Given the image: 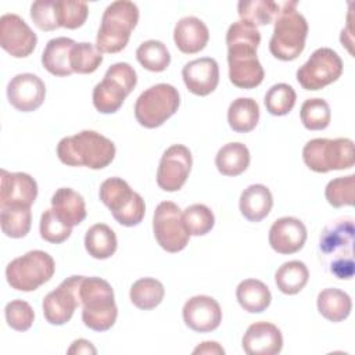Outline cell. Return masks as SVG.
Here are the masks:
<instances>
[{"mask_svg":"<svg viewBox=\"0 0 355 355\" xmlns=\"http://www.w3.org/2000/svg\"><path fill=\"white\" fill-rule=\"evenodd\" d=\"M261 33L247 21L233 22L226 32L229 79L240 89H254L263 80L265 72L257 57Z\"/></svg>","mask_w":355,"mask_h":355,"instance_id":"6da1fadb","label":"cell"},{"mask_svg":"<svg viewBox=\"0 0 355 355\" xmlns=\"http://www.w3.org/2000/svg\"><path fill=\"white\" fill-rule=\"evenodd\" d=\"M354 220L340 218L324 226L319 239L320 258L329 273L341 280L354 276Z\"/></svg>","mask_w":355,"mask_h":355,"instance_id":"7a4b0ae2","label":"cell"},{"mask_svg":"<svg viewBox=\"0 0 355 355\" xmlns=\"http://www.w3.org/2000/svg\"><path fill=\"white\" fill-rule=\"evenodd\" d=\"M115 144L94 130H82L62 137L57 144L58 159L68 166L103 169L115 157Z\"/></svg>","mask_w":355,"mask_h":355,"instance_id":"3957f363","label":"cell"},{"mask_svg":"<svg viewBox=\"0 0 355 355\" xmlns=\"http://www.w3.org/2000/svg\"><path fill=\"white\" fill-rule=\"evenodd\" d=\"M297 1H284L275 18L269 50L273 57L282 61L295 60L305 47L308 22L305 17L297 11Z\"/></svg>","mask_w":355,"mask_h":355,"instance_id":"277c9868","label":"cell"},{"mask_svg":"<svg viewBox=\"0 0 355 355\" xmlns=\"http://www.w3.org/2000/svg\"><path fill=\"white\" fill-rule=\"evenodd\" d=\"M82 320L86 327L94 331H107L118 316L111 284L101 277H83L80 284Z\"/></svg>","mask_w":355,"mask_h":355,"instance_id":"5b68a950","label":"cell"},{"mask_svg":"<svg viewBox=\"0 0 355 355\" xmlns=\"http://www.w3.org/2000/svg\"><path fill=\"white\" fill-rule=\"evenodd\" d=\"M139 8L133 1L118 0L111 3L103 17L96 37V47L101 53L114 54L123 50L130 33L137 25Z\"/></svg>","mask_w":355,"mask_h":355,"instance_id":"8992f818","label":"cell"},{"mask_svg":"<svg viewBox=\"0 0 355 355\" xmlns=\"http://www.w3.org/2000/svg\"><path fill=\"white\" fill-rule=\"evenodd\" d=\"M302 159L318 173L349 169L355 164L354 141L347 137L312 139L302 148Z\"/></svg>","mask_w":355,"mask_h":355,"instance_id":"52a82bcc","label":"cell"},{"mask_svg":"<svg viewBox=\"0 0 355 355\" xmlns=\"http://www.w3.org/2000/svg\"><path fill=\"white\" fill-rule=\"evenodd\" d=\"M137 75L133 67L128 62L112 64L103 80L93 89V105L101 114L116 112L128 94L135 89Z\"/></svg>","mask_w":355,"mask_h":355,"instance_id":"ba28073f","label":"cell"},{"mask_svg":"<svg viewBox=\"0 0 355 355\" xmlns=\"http://www.w3.org/2000/svg\"><path fill=\"white\" fill-rule=\"evenodd\" d=\"M100 200L122 226H136L144 218V200L121 178H108L101 183Z\"/></svg>","mask_w":355,"mask_h":355,"instance_id":"9c48e42d","label":"cell"},{"mask_svg":"<svg viewBox=\"0 0 355 355\" xmlns=\"http://www.w3.org/2000/svg\"><path fill=\"white\" fill-rule=\"evenodd\" d=\"M55 270L51 255L42 250H33L12 259L6 268V279L11 288L33 291L47 283Z\"/></svg>","mask_w":355,"mask_h":355,"instance_id":"30bf717a","label":"cell"},{"mask_svg":"<svg viewBox=\"0 0 355 355\" xmlns=\"http://www.w3.org/2000/svg\"><path fill=\"white\" fill-rule=\"evenodd\" d=\"M180 96L175 86L168 83H157L146 89L136 100L135 116L137 122L154 129L169 119L179 108Z\"/></svg>","mask_w":355,"mask_h":355,"instance_id":"8fae6325","label":"cell"},{"mask_svg":"<svg viewBox=\"0 0 355 355\" xmlns=\"http://www.w3.org/2000/svg\"><path fill=\"white\" fill-rule=\"evenodd\" d=\"M153 232L157 243L166 252H179L189 244L190 234L183 220V212L172 201H162L157 205L153 216Z\"/></svg>","mask_w":355,"mask_h":355,"instance_id":"7c38bea8","label":"cell"},{"mask_svg":"<svg viewBox=\"0 0 355 355\" xmlns=\"http://www.w3.org/2000/svg\"><path fill=\"white\" fill-rule=\"evenodd\" d=\"M343 73V61L330 47L315 50L297 71V80L305 90H320Z\"/></svg>","mask_w":355,"mask_h":355,"instance_id":"4fadbf2b","label":"cell"},{"mask_svg":"<svg viewBox=\"0 0 355 355\" xmlns=\"http://www.w3.org/2000/svg\"><path fill=\"white\" fill-rule=\"evenodd\" d=\"M85 276H71L50 291L42 304L44 319L54 326L65 324L71 320L75 309L80 305V284Z\"/></svg>","mask_w":355,"mask_h":355,"instance_id":"5bb4252c","label":"cell"},{"mask_svg":"<svg viewBox=\"0 0 355 355\" xmlns=\"http://www.w3.org/2000/svg\"><path fill=\"white\" fill-rule=\"evenodd\" d=\"M193 158L190 150L183 144L168 147L159 161L157 171V184L164 191H178L186 183Z\"/></svg>","mask_w":355,"mask_h":355,"instance_id":"9a60e30c","label":"cell"},{"mask_svg":"<svg viewBox=\"0 0 355 355\" xmlns=\"http://www.w3.org/2000/svg\"><path fill=\"white\" fill-rule=\"evenodd\" d=\"M37 43L36 33L17 14H4L0 18V46L10 55L24 58L33 53Z\"/></svg>","mask_w":355,"mask_h":355,"instance_id":"2e32d148","label":"cell"},{"mask_svg":"<svg viewBox=\"0 0 355 355\" xmlns=\"http://www.w3.org/2000/svg\"><path fill=\"white\" fill-rule=\"evenodd\" d=\"M46 97L44 82L35 73H18L7 85L10 104L22 112L37 110Z\"/></svg>","mask_w":355,"mask_h":355,"instance_id":"e0dca14e","label":"cell"},{"mask_svg":"<svg viewBox=\"0 0 355 355\" xmlns=\"http://www.w3.org/2000/svg\"><path fill=\"white\" fill-rule=\"evenodd\" d=\"M183 320L193 331L209 333L219 327L222 309L215 298L209 295H194L183 305Z\"/></svg>","mask_w":355,"mask_h":355,"instance_id":"ac0fdd59","label":"cell"},{"mask_svg":"<svg viewBox=\"0 0 355 355\" xmlns=\"http://www.w3.org/2000/svg\"><path fill=\"white\" fill-rule=\"evenodd\" d=\"M37 197L36 180L24 172H7L1 169L0 208L31 207Z\"/></svg>","mask_w":355,"mask_h":355,"instance_id":"d6986e66","label":"cell"},{"mask_svg":"<svg viewBox=\"0 0 355 355\" xmlns=\"http://www.w3.org/2000/svg\"><path fill=\"white\" fill-rule=\"evenodd\" d=\"M305 241L306 227L294 216L279 218L269 229V244L277 254H294L304 247Z\"/></svg>","mask_w":355,"mask_h":355,"instance_id":"ffe728a7","label":"cell"},{"mask_svg":"<svg viewBox=\"0 0 355 355\" xmlns=\"http://www.w3.org/2000/svg\"><path fill=\"white\" fill-rule=\"evenodd\" d=\"M182 76L189 92L196 96H208L219 83V65L215 58L201 57L189 61L182 69Z\"/></svg>","mask_w":355,"mask_h":355,"instance_id":"44dd1931","label":"cell"},{"mask_svg":"<svg viewBox=\"0 0 355 355\" xmlns=\"http://www.w3.org/2000/svg\"><path fill=\"white\" fill-rule=\"evenodd\" d=\"M241 347L248 355H276L283 348V336L273 323L255 322L245 330Z\"/></svg>","mask_w":355,"mask_h":355,"instance_id":"7402d4cb","label":"cell"},{"mask_svg":"<svg viewBox=\"0 0 355 355\" xmlns=\"http://www.w3.org/2000/svg\"><path fill=\"white\" fill-rule=\"evenodd\" d=\"M209 39L207 25L197 17L180 18L173 29V40L176 47L184 54H196L201 51Z\"/></svg>","mask_w":355,"mask_h":355,"instance_id":"603a6c76","label":"cell"},{"mask_svg":"<svg viewBox=\"0 0 355 355\" xmlns=\"http://www.w3.org/2000/svg\"><path fill=\"white\" fill-rule=\"evenodd\" d=\"M51 209L61 222L71 227L79 225L86 218L83 197L69 187H61L53 194Z\"/></svg>","mask_w":355,"mask_h":355,"instance_id":"cb8c5ba5","label":"cell"},{"mask_svg":"<svg viewBox=\"0 0 355 355\" xmlns=\"http://www.w3.org/2000/svg\"><path fill=\"white\" fill-rule=\"evenodd\" d=\"M75 42L69 37H54L47 42L42 53V64L46 71L54 76H68L73 71L71 68V50Z\"/></svg>","mask_w":355,"mask_h":355,"instance_id":"d4e9b609","label":"cell"},{"mask_svg":"<svg viewBox=\"0 0 355 355\" xmlns=\"http://www.w3.org/2000/svg\"><path fill=\"white\" fill-rule=\"evenodd\" d=\"M240 212L250 222H261L266 218L273 205L270 190L265 184H251L240 196Z\"/></svg>","mask_w":355,"mask_h":355,"instance_id":"484cf974","label":"cell"},{"mask_svg":"<svg viewBox=\"0 0 355 355\" xmlns=\"http://www.w3.org/2000/svg\"><path fill=\"white\" fill-rule=\"evenodd\" d=\"M236 298L240 306L250 313L263 312L272 301L268 286L258 279H245L236 288Z\"/></svg>","mask_w":355,"mask_h":355,"instance_id":"4316f807","label":"cell"},{"mask_svg":"<svg viewBox=\"0 0 355 355\" xmlns=\"http://www.w3.org/2000/svg\"><path fill=\"white\" fill-rule=\"evenodd\" d=\"M319 313L330 322H343L352 309L351 297L340 288H324L318 294L316 300Z\"/></svg>","mask_w":355,"mask_h":355,"instance_id":"83f0119b","label":"cell"},{"mask_svg":"<svg viewBox=\"0 0 355 355\" xmlns=\"http://www.w3.org/2000/svg\"><path fill=\"white\" fill-rule=\"evenodd\" d=\"M215 165L225 176L241 175L250 165V151L243 143H227L216 153Z\"/></svg>","mask_w":355,"mask_h":355,"instance_id":"f1b7e54d","label":"cell"},{"mask_svg":"<svg viewBox=\"0 0 355 355\" xmlns=\"http://www.w3.org/2000/svg\"><path fill=\"white\" fill-rule=\"evenodd\" d=\"M259 121V105L254 98L239 97L227 110L229 126L237 133L251 132Z\"/></svg>","mask_w":355,"mask_h":355,"instance_id":"f546056e","label":"cell"},{"mask_svg":"<svg viewBox=\"0 0 355 355\" xmlns=\"http://www.w3.org/2000/svg\"><path fill=\"white\" fill-rule=\"evenodd\" d=\"M116 236L105 223H96L85 234V248L96 259H107L116 251Z\"/></svg>","mask_w":355,"mask_h":355,"instance_id":"4dcf8cb0","label":"cell"},{"mask_svg":"<svg viewBox=\"0 0 355 355\" xmlns=\"http://www.w3.org/2000/svg\"><path fill=\"white\" fill-rule=\"evenodd\" d=\"M309 272L302 261L284 262L275 273V283L277 288L287 295L300 293L308 283Z\"/></svg>","mask_w":355,"mask_h":355,"instance_id":"1f68e13d","label":"cell"},{"mask_svg":"<svg viewBox=\"0 0 355 355\" xmlns=\"http://www.w3.org/2000/svg\"><path fill=\"white\" fill-rule=\"evenodd\" d=\"M165 295L164 284L154 277H141L136 280L129 291L130 301L135 306L143 311L158 306Z\"/></svg>","mask_w":355,"mask_h":355,"instance_id":"d6a6232c","label":"cell"},{"mask_svg":"<svg viewBox=\"0 0 355 355\" xmlns=\"http://www.w3.org/2000/svg\"><path fill=\"white\" fill-rule=\"evenodd\" d=\"M0 209L1 230L7 237L21 239L29 233L32 223L31 207H1Z\"/></svg>","mask_w":355,"mask_h":355,"instance_id":"836d02e7","label":"cell"},{"mask_svg":"<svg viewBox=\"0 0 355 355\" xmlns=\"http://www.w3.org/2000/svg\"><path fill=\"white\" fill-rule=\"evenodd\" d=\"M280 6L272 0H241L237 4V11L241 21H247L254 26L270 24Z\"/></svg>","mask_w":355,"mask_h":355,"instance_id":"e575fe53","label":"cell"},{"mask_svg":"<svg viewBox=\"0 0 355 355\" xmlns=\"http://www.w3.org/2000/svg\"><path fill=\"white\" fill-rule=\"evenodd\" d=\"M136 58L143 68L151 72H162L171 62V54L159 40L143 42L136 50Z\"/></svg>","mask_w":355,"mask_h":355,"instance_id":"d590c367","label":"cell"},{"mask_svg":"<svg viewBox=\"0 0 355 355\" xmlns=\"http://www.w3.org/2000/svg\"><path fill=\"white\" fill-rule=\"evenodd\" d=\"M300 118L302 125L309 130L326 129L331 119L330 105L326 100L319 97L306 98L301 105Z\"/></svg>","mask_w":355,"mask_h":355,"instance_id":"8d00e7d4","label":"cell"},{"mask_svg":"<svg viewBox=\"0 0 355 355\" xmlns=\"http://www.w3.org/2000/svg\"><path fill=\"white\" fill-rule=\"evenodd\" d=\"M71 68L76 73H93L103 62V53L92 43H75L71 50Z\"/></svg>","mask_w":355,"mask_h":355,"instance_id":"74e56055","label":"cell"},{"mask_svg":"<svg viewBox=\"0 0 355 355\" xmlns=\"http://www.w3.org/2000/svg\"><path fill=\"white\" fill-rule=\"evenodd\" d=\"M295 90L287 83L273 85L265 94L263 103L269 114L276 116L287 115L295 105Z\"/></svg>","mask_w":355,"mask_h":355,"instance_id":"f35d334b","label":"cell"},{"mask_svg":"<svg viewBox=\"0 0 355 355\" xmlns=\"http://www.w3.org/2000/svg\"><path fill=\"white\" fill-rule=\"evenodd\" d=\"M327 202L334 208L352 207L355 200V175L330 180L324 189Z\"/></svg>","mask_w":355,"mask_h":355,"instance_id":"ab89813d","label":"cell"},{"mask_svg":"<svg viewBox=\"0 0 355 355\" xmlns=\"http://www.w3.org/2000/svg\"><path fill=\"white\" fill-rule=\"evenodd\" d=\"M183 220L190 236H204L215 225L212 211L204 204H193L183 212Z\"/></svg>","mask_w":355,"mask_h":355,"instance_id":"60d3db41","label":"cell"},{"mask_svg":"<svg viewBox=\"0 0 355 355\" xmlns=\"http://www.w3.org/2000/svg\"><path fill=\"white\" fill-rule=\"evenodd\" d=\"M57 11L60 26L67 29L80 28L89 14L87 4L76 0H57Z\"/></svg>","mask_w":355,"mask_h":355,"instance_id":"b9f144b4","label":"cell"},{"mask_svg":"<svg viewBox=\"0 0 355 355\" xmlns=\"http://www.w3.org/2000/svg\"><path fill=\"white\" fill-rule=\"evenodd\" d=\"M40 236L43 240L51 244L64 243L72 233V227L61 222L53 209H46L40 218Z\"/></svg>","mask_w":355,"mask_h":355,"instance_id":"7bdbcfd3","label":"cell"},{"mask_svg":"<svg viewBox=\"0 0 355 355\" xmlns=\"http://www.w3.org/2000/svg\"><path fill=\"white\" fill-rule=\"evenodd\" d=\"M4 315L7 324L17 331H26L31 329L35 319L32 306L24 300L10 301L4 308Z\"/></svg>","mask_w":355,"mask_h":355,"instance_id":"ee69618b","label":"cell"},{"mask_svg":"<svg viewBox=\"0 0 355 355\" xmlns=\"http://www.w3.org/2000/svg\"><path fill=\"white\" fill-rule=\"evenodd\" d=\"M31 18L42 31H54L60 28L57 0H37L31 6Z\"/></svg>","mask_w":355,"mask_h":355,"instance_id":"f6af8a7d","label":"cell"},{"mask_svg":"<svg viewBox=\"0 0 355 355\" xmlns=\"http://www.w3.org/2000/svg\"><path fill=\"white\" fill-rule=\"evenodd\" d=\"M68 354H97V349L93 347V344L85 338L75 340L72 345L68 348Z\"/></svg>","mask_w":355,"mask_h":355,"instance_id":"bcb514c9","label":"cell"},{"mask_svg":"<svg viewBox=\"0 0 355 355\" xmlns=\"http://www.w3.org/2000/svg\"><path fill=\"white\" fill-rule=\"evenodd\" d=\"M193 354H212V355H223L225 349L216 341H204L193 349Z\"/></svg>","mask_w":355,"mask_h":355,"instance_id":"7dc6e473","label":"cell"}]
</instances>
